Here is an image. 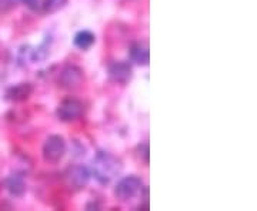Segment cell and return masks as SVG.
Instances as JSON below:
<instances>
[{"instance_id":"obj_10","label":"cell","mask_w":257,"mask_h":211,"mask_svg":"<svg viewBox=\"0 0 257 211\" xmlns=\"http://www.w3.org/2000/svg\"><path fill=\"white\" fill-rule=\"evenodd\" d=\"M6 187L9 190V193L15 197H20L26 191V183H25V177L19 173H13L8 177L6 180Z\"/></svg>"},{"instance_id":"obj_12","label":"cell","mask_w":257,"mask_h":211,"mask_svg":"<svg viewBox=\"0 0 257 211\" xmlns=\"http://www.w3.org/2000/svg\"><path fill=\"white\" fill-rule=\"evenodd\" d=\"M67 0H43L42 3V10L45 13H55L59 9H62Z\"/></svg>"},{"instance_id":"obj_3","label":"cell","mask_w":257,"mask_h":211,"mask_svg":"<svg viewBox=\"0 0 257 211\" xmlns=\"http://www.w3.org/2000/svg\"><path fill=\"white\" fill-rule=\"evenodd\" d=\"M143 188V181L138 175H126L120 178L114 187V195L120 201H130Z\"/></svg>"},{"instance_id":"obj_9","label":"cell","mask_w":257,"mask_h":211,"mask_svg":"<svg viewBox=\"0 0 257 211\" xmlns=\"http://www.w3.org/2000/svg\"><path fill=\"white\" fill-rule=\"evenodd\" d=\"M130 59L139 66H147L150 62V53L146 43H135L130 47Z\"/></svg>"},{"instance_id":"obj_1","label":"cell","mask_w":257,"mask_h":211,"mask_svg":"<svg viewBox=\"0 0 257 211\" xmlns=\"http://www.w3.org/2000/svg\"><path fill=\"white\" fill-rule=\"evenodd\" d=\"M121 161L107 151H99L93 158L92 173L94 178L103 185L111 183L121 171Z\"/></svg>"},{"instance_id":"obj_6","label":"cell","mask_w":257,"mask_h":211,"mask_svg":"<svg viewBox=\"0 0 257 211\" xmlns=\"http://www.w3.org/2000/svg\"><path fill=\"white\" fill-rule=\"evenodd\" d=\"M83 79H84V74H83L82 69L74 65H69L63 67V70L60 72L59 83H60L62 87L73 89V87H77L83 82Z\"/></svg>"},{"instance_id":"obj_5","label":"cell","mask_w":257,"mask_h":211,"mask_svg":"<svg viewBox=\"0 0 257 211\" xmlns=\"http://www.w3.org/2000/svg\"><path fill=\"white\" fill-rule=\"evenodd\" d=\"M90 170L83 164H76L69 167L66 170V174H64V178H66V183L70 188L73 190H82L84 188L89 180H90Z\"/></svg>"},{"instance_id":"obj_14","label":"cell","mask_w":257,"mask_h":211,"mask_svg":"<svg viewBox=\"0 0 257 211\" xmlns=\"http://www.w3.org/2000/svg\"><path fill=\"white\" fill-rule=\"evenodd\" d=\"M23 5H26L29 9H33L36 10L37 9V5H39V0H20Z\"/></svg>"},{"instance_id":"obj_8","label":"cell","mask_w":257,"mask_h":211,"mask_svg":"<svg viewBox=\"0 0 257 211\" xmlns=\"http://www.w3.org/2000/svg\"><path fill=\"white\" fill-rule=\"evenodd\" d=\"M33 93V86L30 83H19L6 90V99L15 103L28 100Z\"/></svg>"},{"instance_id":"obj_4","label":"cell","mask_w":257,"mask_h":211,"mask_svg":"<svg viewBox=\"0 0 257 211\" xmlns=\"http://www.w3.org/2000/svg\"><path fill=\"white\" fill-rule=\"evenodd\" d=\"M83 114V103L77 99H64L60 101V104L56 109V116L60 121L64 123H72L82 117Z\"/></svg>"},{"instance_id":"obj_13","label":"cell","mask_w":257,"mask_h":211,"mask_svg":"<svg viewBox=\"0 0 257 211\" xmlns=\"http://www.w3.org/2000/svg\"><path fill=\"white\" fill-rule=\"evenodd\" d=\"M18 0H0V12H8L16 6Z\"/></svg>"},{"instance_id":"obj_7","label":"cell","mask_w":257,"mask_h":211,"mask_svg":"<svg viewBox=\"0 0 257 211\" xmlns=\"http://www.w3.org/2000/svg\"><path fill=\"white\" fill-rule=\"evenodd\" d=\"M109 76H110V79L114 83L126 84L133 77V69H132V66L127 62L117 60V62H113L109 66Z\"/></svg>"},{"instance_id":"obj_2","label":"cell","mask_w":257,"mask_h":211,"mask_svg":"<svg viewBox=\"0 0 257 211\" xmlns=\"http://www.w3.org/2000/svg\"><path fill=\"white\" fill-rule=\"evenodd\" d=\"M67 151V144L66 140L59 134H52L46 138L43 148H42V154L46 163L56 164L59 163Z\"/></svg>"},{"instance_id":"obj_11","label":"cell","mask_w":257,"mask_h":211,"mask_svg":"<svg viewBox=\"0 0 257 211\" xmlns=\"http://www.w3.org/2000/svg\"><path fill=\"white\" fill-rule=\"evenodd\" d=\"M94 42H96V37H94V35H93L92 32H89V30H82V32L76 33V36H74L73 39L74 46L79 47L80 50H87V49H90V47L94 45Z\"/></svg>"}]
</instances>
